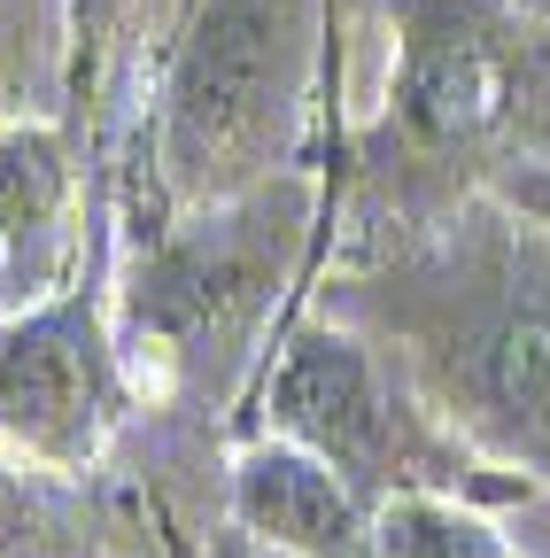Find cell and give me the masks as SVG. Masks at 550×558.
<instances>
[{"mask_svg": "<svg viewBox=\"0 0 550 558\" xmlns=\"http://www.w3.org/2000/svg\"><path fill=\"white\" fill-rule=\"evenodd\" d=\"M318 311L395 349L497 473L550 488V226L535 209L457 202L372 271L333 279Z\"/></svg>", "mask_w": 550, "mask_h": 558, "instance_id": "1", "label": "cell"}, {"mask_svg": "<svg viewBox=\"0 0 550 558\" xmlns=\"http://www.w3.org/2000/svg\"><path fill=\"white\" fill-rule=\"evenodd\" d=\"M326 62V0H194L156 94V179L201 209L295 171Z\"/></svg>", "mask_w": 550, "mask_h": 558, "instance_id": "2", "label": "cell"}, {"mask_svg": "<svg viewBox=\"0 0 550 558\" xmlns=\"http://www.w3.org/2000/svg\"><path fill=\"white\" fill-rule=\"evenodd\" d=\"M310 209H318V186L303 171L179 209V226L140 256L124 288V311H117L124 357H156L194 396H225L256 365V341L303 264Z\"/></svg>", "mask_w": 550, "mask_h": 558, "instance_id": "3", "label": "cell"}, {"mask_svg": "<svg viewBox=\"0 0 550 558\" xmlns=\"http://www.w3.org/2000/svg\"><path fill=\"white\" fill-rule=\"evenodd\" d=\"M388 148L403 163L550 171V24L535 0H380Z\"/></svg>", "mask_w": 550, "mask_h": 558, "instance_id": "4", "label": "cell"}, {"mask_svg": "<svg viewBox=\"0 0 550 558\" xmlns=\"http://www.w3.org/2000/svg\"><path fill=\"white\" fill-rule=\"evenodd\" d=\"M256 435H288V442L318 450L372 512L388 497H411V488L527 497V481L512 488V473L489 481L497 465L427 403V388L403 373L395 349H380L365 326L333 318V311L280 333L264 388H256Z\"/></svg>", "mask_w": 550, "mask_h": 558, "instance_id": "5", "label": "cell"}, {"mask_svg": "<svg viewBox=\"0 0 550 558\" xmlns=\"http://www.w3.org/2000/svg\"><path fill=\"white\" fill-rule=\"evenodd\" d=\"M132 403L124 341L101 295L0 311V442L32 465L86 473Z\"/></svg>", "mask_w": 550, "mask_h": 558, "instance_id": "6", "label": "cell"}, {"mask_svg": "<svg viewBox=\"0 0 550 558\" xmlns=\"http://www.w3.org/2000/svg\"><path fill=\"white\" fill-rule=\"evenodd\" d=\"M78 163L54 124H0V311L71 295Z\"/></svg>", "mask_w": 550, "mask_h": 558, "instance_id": "7", "label": "cell"}, {"mask_svg": "<svg viewBox=\"0 0 550 558\" xmlns=\"http://www.w3.org/2000/svg\"><path fill=\"white\" fill-rule=\"evenodd\" d=\"M225 512L256 543L288 558H365L372 550V505L341 481L318 450L288 435H256L225 473Z\"/></svg>", "mask_w": 550, "mask_h": 558, "instance_id": "8", "label": "cell"}, {"mask_svg": "<svg viewBox=\"0 0 550 558\" xmlns=\"http://www.w3.org/2000/svg\"><path fill=\"white\" fill-rule=\"evenodd\" d=\"M372 550L380 558H527L480 497H450V488H411L372 512Z\"/></svg>", "mask_w": 550, "mask_h": 558, "instance_id": "9", "label": "cell"}, {"mask_svg": "<svg viewBox=\"0 0 550 558\" xmlns=\"http://www.w3.org/2000/svg\"><path fill=\"white\" fill-rule=\"evenodd\" d=\"M78 505L54 465H32L0 442V558H78Z\"/></svg>", "mask_w": 550, "mask_h": 558, "instance_id": "10", "label": "cell"}, {"mask_svg": "<svg viewBox=\"0 0 550 558\" xmlns=\"http://www.w3.org/2000/svg\"><path fill=\"white\" fill-rule=\"evenodd\" d=\"M504 202H520V209H535V218L550 226V171H535V163H520V171H497L489 179Z\"/></svg>", "mask_w": 550, "mask_h": 558, "instance_id": "11", "label": "cell"}, {"mask_svg": "<svg viewBox=\"0 0 550 558\" xmlns=\"http://www.w3.org/2000/svg\"><path fill=\"white\" fill-rule=\"evenodd\" d=\"M201 558H288V550H271V543H256L248 527H233L225 543H210V550H201Z\"/></svg>", "mask_w": 550, "mask_h": 558, "instance_id": "12", "label": "cell"}, {"mask_svg": "<svg viewBox=\"0 0 550 558\" xmlns=\"http://www.w3.org/2000/svg\"><path fill=\"white\" fill-rule=\"evenodd\" d=\"M535 9H542V24H550V0H535Z\"/></svg>", "mask_w": 550, "mask_h": 558, "instance_id": "13", "label": "cell"}, {"mask_svg": "<svg viewBox=\"0 0 550 558\" xmlns=\"http://www.w3.org/2000/svg\"><path fill=\"white\" fill-rule=\"evenodd\" d=\"M365 558H380V550H365Z\"/></svg>", "mask_w": 550, "mask_h": 558, "instance_id": "14", "label": "cell"}]
</instances>
